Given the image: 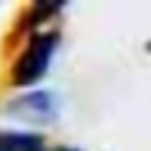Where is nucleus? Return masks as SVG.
<instances>
[{
    "mask_svg": "<svg viewBox=\"0 0 151 151\" xmlns=\"http://www.w3.org/2000/svg\"><path fill=\"white\" fill-rule=\"evenodd\" d=\"M0 151H45V143L29 133H0Z\"/></svg>",
    "mask_w": 151,
    "mask_h": 151,
    "instance_id": "7ed1b4c3",
    "label": "nucleus"
},
{
    "mask_svg": "<svg viewBox=\"0 0 151 151\" xmlns=\"http://www.w3.org/2000/svg\"><path fill=\"white\" fill-rule=\"evenodd\" d=\"M11 117L21 119V122H35V125H48L56 119L58 114V106H56V98L53 93H42V90H35V93H27L16 101H11V106L5 109Z\"/></svg>",
    "mask_w": 151,
    "mask_h": 151,
    "instance_id": "f03ea898",
    "label": "nucleus"
},
{
    "mask_svg": "<svg viewBox=\"0 0 151 151\" xmlns=\"http://www.w3.org/2000/svg\"><path fill=\"white\" fill-rule=\"evenodd\" d=\"M58 48V32H42V35H35L27 45V50L19 56V61L13 64V85L24 88V85H32L37 82L48 66H50V58Z\"/></svg>",
    "mask_w": 151,
    "mask_h": 151,
    "instance_id": "f257e3e1",
    "label": "nucleus"
},
{
    "mask_svg": "<svg viewBox=\"0 0 151 151\" xmlns=\"http://www.w3.org/2000/svg\"><path fill=\"white\" fill-rule=\"evenodd\" d=\"M56 151H74V149H56Z\"/></svg>",
    "mask_w": 151,
    "mask_h": 151,
    "instance_id": "20e7f679",
    "label": "nucleus"
}]
</instances>
